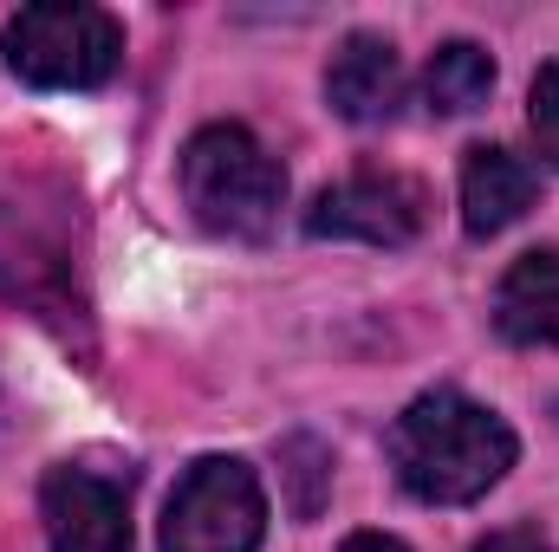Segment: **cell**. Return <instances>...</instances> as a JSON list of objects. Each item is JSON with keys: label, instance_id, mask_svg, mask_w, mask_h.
Here are the masks:
<instances>
[{"label": "cell", "instance_id": "obj_12", "mask_svg": "<svg viewBox=\"0 0 559 552\" xmlns=\"http://www.w3.org/2000/svg\"><path fill=\"white\" fill-rule=\"evenodd\" d=\"M475 552H554V547L540 533H527V527H508V533H488Z\"/></svg>", "mask_w": 559, "mask_h": 552}, {"label": "cell", "instance_id": "obj_2", "mask_svg": "<svg viewBox=\"0 0 559 552\" xmlns=\"http://www.w3.org/2000/svg\"><path fill=\"white\" fill-rule=\"evenodd\" d=\"M182 202L209 235L228 241H267L286 202V169L274 163V149L254 137L248 124H202L182 143Z\"/></svg>", "mask_w": 559, "mask_h": 552}, {"label": "cell", "instance_id": "obj_11", "mask_svg": "<svg viewBox=\"0 0 559 552\" xmlns=\"http://www.w3.org/2000/svg\"><path fill=\"white\" fill-rule=\"evenodd\" d=\"M527 124H534V143H540V156L559 169V59L540 65V79H534V98H527Z\"/></svg>", "mask_w": 559, "mask_h": 552}, {"label": "cell", "instance_id": "obj_1", "mask_svg": "<svg viewBox=\"0 0 559 552\" xmlns=\"http://www.w3.org/2000/svg\"><path fill=\"white\" fill-rule=\"evenodd\" d=\"M391 468L429 507H468L514 468V429L462 391H423L391 422Z\"/></svg>", "mask_w": 559, "mask_h": 552}, {"label": "cell", "instance_id": "obj_6", "mask_svg": "<svg viewBox=\"0 0 559 552\" xmlns=\"http://www.w3.org/2000/svg\"><path fill=\"white\" fill-rule=\"evenodd\" d=\"M39 520L52 552H131V494L98 468H52L39 481Z\"/></svg>", "mask_w": 559, "mask_h": 552}, {"label": "cell", "instance_id": "obj_8", "mask_svg": "<svg viewBox=\"0 0 559 552\" xmlns=\"http://www.w3.org/2000/svg\"><path fill=\"white\" fill-rule=\"evenodd\" d=\"M534 195H540V176H534V163L514 156L508 143H475V149L462 156V228H468L475 241L514 228V221L534 208Z\"/></svg>", "mask_w": 559, "mask_h": 552}, {"label": "cell", "instance_id": "obj_7", "mask_svg": "<svg viewBox=\"0 0 559 552\" xmlns=\"http://www.w3.org/2000/svg\"><path fill=\"white\" fill-rule=\"evenodd\" d=\"M325 105L345 124H384L404 105V59L384 33H352L325 65Z\"/></svg>", "mask_w": 559, "mask_h": 552}, {"label": "cell", "instance_id": "obj_10", "mask_svg": "<svg viewBox=\"0 0 559 552\" xmlns=\"http://www.w3.org/2000/svg\"><path fill=\"white\" fill-rule=\"evenodd\" d=\"M488 92H495V59H488L475 39H449V46L429 52V65H423V98H429L436 118H462V111L488 105Z\"/></svg>", "mask_w": 559, "mask_h": 552}, {"label": "cell", "instance_id": "obj_3", "mask_svg": "<svg viewBox=\"0 0 559 552\" xmlns=\"http://www.w3.org/2000/svg\"><path fill=\"white\" fill-rule=\"evenodd\" d=\"M7 65L39 92H98L124 65V26L85 0H39L7 20Z\"/></svg>", "mask_w": 559, "mask_h": 552}, {"label": "cell", "instance_id": "obj_4", "mask_svg": "<svg viewBox=\"0 0 559 552\" xmlns=\"http://www.w3.org/2000/svg\"><path fill=\"white\" fill-rule=\"evenodd\" d=\"M267 533V494L241 455H202L163 507V552H254Z\"/></svg>", "mask_w": 559, "mask_h": 552}, {"label": "cell", "instance_id": "obj_9", "mask_svg": "<svg viewBox=\"0 0 559 552\" xmlns=\"http://www.w3.org/2000/svg\"><path fill=\"white\" fill-rule=\"evenodd\" d=\"M495 325L508 345H547L559 351V248L521 254L495 286Z\"/></svg>", "mask_w": 559, "mask_h": 552}, {"label": "cell", "instance_id": "obj_5", "mask_svg": "<svg viewBox=\"0 0 559 552\" xmlns=\"http://www.w3.org/2000/svg\"><path fill=\"white\" fill-rule=\"evenodd\" d=\"M429 221V189L397 169H358L312 195L306 235L312 241H365V248H404Z\"/></svg>", "mask_w": 559, "mask_h": 552}, {"label": "cell", "instance_id": "obj_13", "mask_svg": "<svg viewBox=\"0 0 559 552\" xmlns=\"http://www.w3.org/2000/svg\"><path fill=\"white\" fill-rule=\"evenodd\" d=\"M345 552H411V547H404V540H391V533H352Z\"/></svg>", "mask_w": 559, "mask_h": 552}]
</instances>
